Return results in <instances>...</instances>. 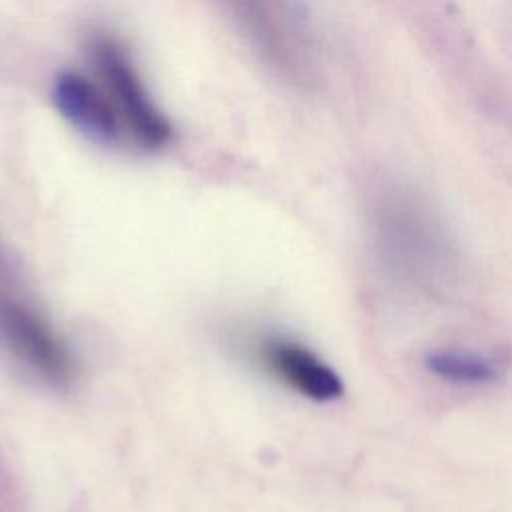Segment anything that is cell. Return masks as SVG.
<instances>
[{"label":"cell","mask_w":512,"mask_h":512,"mask_svg":"<svg viewBox=\"0 0 512 512\" xmlns=\"http://www.w3.org/2000/svg\"><path fill=\"white\" fill-rule=\"evenodd\" d=\"M426 364L442 380L458 384H482L498 374V364L492 358L474 352L438 350L428 354Z\"/></svg>","instance_id":"cell-6"},{"label":"cell","mask_w":512,"mask_h":512,"mask_svg":"<svg viewBox=\"0 0 512 512\" xmlns=\"http://www.w3.org/2000/svg\"><path fill=\"white\" fill-rule=\"evenodd\" d=\"M54 104L58 112L84 136L96 142H116L120 120L106 92L78 72H62L54 82Z\"/></svg>","instance_id":"cell-4"},{"label":"cell","mask_w":512,"mask_h":512,"mask_svg":"<svg viewBox=\"0 0 512 512\" xmlns=\"http://www.w3.org/2000/svg\"><path fill=\"white\" fill-rule=\"evenodd\" d=\"M270 370L292 390L316 402L336 400L344 384L340 376L312 350L290 340L270 342L264 350Z\"/></svg>","instance_id":"cell-5"},{"label":"cell","mask_w":512,"mask_h":512,"mask_svg":"<svg viewBox=\"0 0 512 512\" xmlns=\"http://www.w3.org/2000/svg\"><path fill=\"white\" fill-rule=\"evenodd\" d=\"M376 236L386 258L414 280H436L448 270V246L434 216L400 190L376 200Z\"/></svg>","instance_id":"cell-1"},{"label":"cell","mask_w":512,"mask_h":512,"mask_svg":"<svg viewBox=\"0 0 512 512\" xmlns=\"http://www.w3.org/2000/svg\"><path fill=\"white\" fill-rule=\"evenodd\" d=\"M0 338L48 382L70 380L72 360L60 338L34 310L6 292H0Z\"/></svg>","instance_id":"cell-3"},{"label":"cell","mask_w":512,"mask_h":512,"mask_svg":"<svg viewBox=\"0 0 512 512\" xmlns=\"http://www.w3.org/2000/svg\"><path fill=\"white\" fill-rule=\"evenodd\" d=\"M92 58L104 80L110 104L136 140L146 148H160L170 142V122L148 96L122 46L112 38H96L92 42Z\"/></svg>","instance_id":"cell-2"}]
</instances>
